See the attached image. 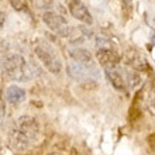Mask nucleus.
I'll list each match as a JSON object with an SVG mask.
<instances>
[{"mask_svg": "<svg viewBox=\"0 0 155 155\" xmlns=\"http://www.w3.org/2000/svg\"><path fill=\"white\" fill-rule=\"evenodd\" d=\"M4 111H6V107H4V100H3V93H2V89H0V124L4 118Z\"/></svg>", "mask_w": 155, "mask_h": 155, "instance_id": "11", "label": "nucleus"}, {"mask_svg": "<svg viewBox=\"0 0 155 155\" xmlns=\"http://www.w3.org/2000/svg\"><path fill=\"white\" fill-rule=\"evenodd\" d=\"M104 72H106L110 83L114 86L116 89L117 90H124L126 89L127 81H126V78H124V74H123L120 65L113 66V68H107V69H104Z\"/></svg>", "mask_w": 155, "mask_h": 155, "instance_id": "8", "label": "nucleus"}, {"mask_svg": "<svg viewBox=\"0 0 155 155\" xmlns=\"http://www.w3.org/2000/svg\"><path fill=\"white\" fill-rule=\"evenodd\" d=\"M38 135L40 126L37 120L30 116H21L13 123L8 133V141L16 151H24L37 141Z\"/></svg>", "mask_w": 155, "mask_h": 155, "instance_id": "1", "label": "nucleus"}, {"mask_svg": "<svg viewBox=\"0 0 155 155\" xmlns=\"http://www.w3.org/2000/svg\"><path fill=\"white\" fill-rule=\"evenodd\" d=\"M96 58L104 69L120 65V58L116 54V51H113L111 48H99L96 52Z\"/></svg>", "mask_w": 155, "mask_h": 155, "instance_id": "7", "label": "nucleus"}, {"mask_svg": "<svg viewBox=\"0 0 155 155\" xmlns=\"http://www.w3.org/2000/svg\"><path fill=\"white\" fill-rule=\"evenodd\" d=\"M66 69H68V75L76 82H92V81H97L99 78L97 69L92 64L69 62Z\"/></svg>", "mask_w": 155, "mask_h": 155, "instance_id": "4", "label": "nucleus"}, {"mask_svg": "<svg viewBox=\"0 0 155 155\" xmlns=\"http://www.w3.org/2000/svg\"><path fill=\"white\" fill-rule=\"evenodd\" d=\"M152 41H154V44H155V35H154V40H152Z\"/></svg>", "mask_w": 155, "mask_h": 155, "instance_id": "16", "label": "nucleus"}, {"mask_svg": "<svg viewBox=\"0 0 155 155\" xmlns=\"http://www.w3.org/2000/svg\"><path fill=\"white\" fill-rule=\"evenodd\" d=\"M148 110L151 111V114L155 116V93L151 96L150 99V103H148Z\"/></svg>", "mask_w": 155, "mask_h": 155, "instance_id": "13", "label": "nucleus"}, {"mask_svg": "<svg viewBox=\"0 0 155 155\" xmlns=\"http://www.w3.org/2000/svg\"><path fill=\"white\" fill-rule=\"evenodd\" d=\"M42 21H44L45 25H47L49 30H52V31H55V33H58V34L66 35L68 30H69L65 17L61 16V14L57 12H52V10L45 12L44 14H42Z\"/></svg>", "mask_w": 155, "mask_h": 155, "instance_id": "5", "label": "nucleus"}, {"mask_svg": "<svg viewBox=\"0 0 155 155\" xmlns=\"http://www.w3.org/2000/svg\"><path fill=\"white\" fill-rule=\"evenodd\" d=\"M69 55L72 57L74 62H78V64H90V62H92V54L85 48L71 49Z\"/></svg>", "mask_w": 155, "mask_h": 155, "instance_id": "10", "label": "nucleus"}, {"mask_svg": "<svg viewBox=\"0 0 155 155\" xmlns=\"http://www.w3.org/2000/svg\"><path fill=\"white\" fill-rule=\"evenodd\" d=\"M34 52H35V55L38 57V59L42 62V65H44L51 74H59L62 71L61 58L58 57L57 51L54 49V47L51 44L41 41V42H38V44L35 45Z\"/></svg>", "mask_w": 155, "mask_h": 155, "instance_id": "3", "label": "nucleus"}, {"mask_svg": "<svg viewBox=\"0 0 155 155\" xmlns=\"http://www.w3.org/2000/svg\"><path fill=\"white\" fill-rule=\"evenodd\" d=\"M3 69L10 79L18 82H25L30 81L33 74L30 69V65L24 59L23 55L18 54H13L10 57H7L3 62Z\"/></svg>", "mask_w": 155, "mask_h": 155, "instance_id": "2", "label": "nucleus"}, {"mask_svg": "<svg viewBox=\"0 0 155 155\" xmlns=\"http://www.w3.org/2000/svg\"><path fill=\"white\" fill-rule=\"evenodd\" d=\"M6 99L12 104H20L25 100V90L16 85L8 86L7 90H6Z\"/></svg>", "mask_w": 155, "mask_h": 155, "instance_id": "9", "label": "nucleus"}, {"mask_svg": "<svg viewBox=\"0 0 155 155\" xmlns=\"http://www.w3.org/2000/svg\"><path fill=\"white\" fill-rule=\"evenodd\" d=\"M49 155H66V154H64V152H52V154H49Z\"/></svg>", "mask_w": 155, "mask_h": 155, "instance_id": "15", "label": "nucleus"}, {"mask_svg": "<svg viewBox=\"0 0 155 155\" xmlns=\"http://www.w3.org/2000/svg\"><path fill=\"white\" fill-rule=\"evenodd\" d=\"M68 10H69L71 16L76 18V20L85 23V24H92L93 23V18H92V14L87 10L85 4L82 2H78V0H71L68 2Z\"/></svg>", "mask_w": 155, "mask_h": 155, "instance_id": "6", "label": "nucleus"}, {"mask_svg": "<svg viewBox=\"0 0 155 155\" xmlns=\"http://www.w3.org/2000/svg\"><path fill=\"white\" fill-rule=\"evenodd\" d=\"M4 20H6V17H4V13L0 10V28L3 27V24H4Z\"/></svg>", "mask_w": 155, "mask_h": 155, "instance_id": "14", "label": "nucleus"}, {"mask_svg": "<svg viewBox=\"0 0 155 155\" xmlns=\"http://www.w3.org/2000/svg\"><path fill=\"white\" fill-rule=\"evenodd\" d=\"M12 4H13V7L17 8V10H27V4H25V2H16V0H13Z\"/></svg>", "mask_w": 155, "mask_h": 155, "instance_id": "12", "label": "nucleus"}]
</instances>
